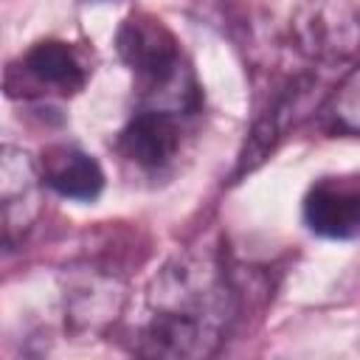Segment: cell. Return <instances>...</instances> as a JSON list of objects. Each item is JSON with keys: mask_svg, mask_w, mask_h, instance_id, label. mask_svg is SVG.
<instances>
[{"mask_svg": "<svg viewBox=\"0 0 360 360\" xmlns=\"http://www.w3.org/2000/svg\"><path fill=\"white\" fill-rule=\"evenodd\" d=\"M239 312L233 278L219 253H174L149 281L143 323L132 349L143 357L205 360L219 352Z\"/></svg>", "mask_w": 360, "mask_h": 360, "instance_id": "6da1fadb", "label": "cell"}, {"mask_svg": "<svg viewBox=\"0 0 360 360\" xmlns=\"http://www.w3.org/2000/svg\"><path fill=\"white\" fill-rule=\"evenodd\" d=\"M121 62L135 76L138 104L160 107L183 118L202 110V87L172 28L155 14L135 11L115 31Z\"/></svg>", "mask_w": 360, "mask_h": 360, "instance_id": "7a4b0ae2", "label": "cell"}, {"mask_svg": "<svg viewBox=\"0 0 360 360\" xmlns=\"http://www.w3.org/2000/svg\"><path fill=\"white\" fill-rule=\"evenodd\" d=\"M90 76L87 51L65 39H39L8 62L0 87L17 101H62L82 93Z\"/></svg>", "mask_w": 360, "mask_h": 360, "instance_id": "3957f363", "label": "cell"}, {"mask_svg": "<svg viewBox=\"0 0 360 360\" xmlns=\"http://www.w3.org/2000/svg\"><path fill=\"white\" fill-rule=\"evenodd\" d=\"M45 183L39 160L20 146H0V250H11L34 231L42 205Z\"/></svg>", "mask_w": 360, "mask_h": 360, "instance_id": "277c9868", "label": "cell"}, {"mask_svg": "<svg viewBox=\"0 0 360 360\" xmlns=\"http://www.w3.org/2000/svg\"><path fill=\"white\" fill-rule=\"evenodd\" d=\"M186 121L188 118L177 112L135 104L129 121L118 132V152L143 172H160L180 155Z\"/></svg>", "mask_w": 360, "mask_h": 360, "instance_id": "5b68a950", "label": "cell"}, {"mask_svg": "<svg viewBox=\"0 0 360 360\" xmlns=\"http://www.w3.org/2000/svg\"><path fill=\"white\" fill-rule=\"evenodd\" d=\"M304 222L323 239H354L360 231L357 177H321L304 197Z\"/></svg>", "mask_w": 360, "mask_h": 360, "instance_id": "8992f818", "label": "cell"}, {"mask_svg": "<svg viewBox=\"0 0 360 360\" xmlns=\"http://www.w3.org/2000/svg\"><path fill=\"white\" fill-rule=\"evenodd\" d=\"M39 174L48 188L76 202H93L104 191V169L73 143H53L39 158Z\"/></svg>", "mask_w": 360, "mask_h": 360, "instance_id": "52a82bcc", "label": "cell"}, {"mask_svg": "<svg viewBox=\"0 0 360 360\" xmlns=\"http://www.w3.org/2000/svg\"><path fill=\"white\" fill-rule=\"evenodd\" d=\"M68 315L76 329H101L115 321L121 309V284L115 276L104 273H79L65 290Z\"/></svg>", "mask_w": 360, "mask_h": 360, "instance_id": "ba28073f", "label": "cell"}, {"mask_svg": "<svg viewBox=\"0 0 360 360\" xmlns=\"http://www.w3.org/2000/svg\"><path fill=\"white\" fill-rule=\"evenodd\" d=\"M357 68H349L343 82L329 93V98L321 107V127L329 135H357L360 124V101H357Z\"/></svg>", "mask_w": 360, "mask_h": 360, "instance_id": "9c48e42d", "label": "cell"}]
</instances>
